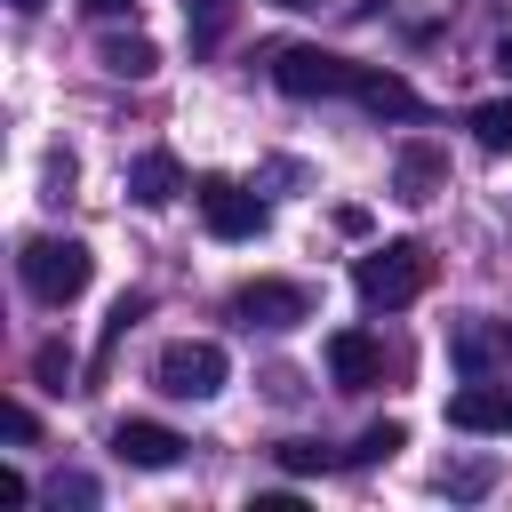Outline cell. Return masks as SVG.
I'll use <instances>...</instances> for the list:
<instances>
[{
  "label": "cell",
  "mask_w": 512,
  "mask_h": 512,
  "mask_svg": "<svg viewBox=\"0 0 512 512\" xmlns=\"http://www.w3.org/2000/svg\"><path fill=\"white\" fill-rule=\"evenodd\" d=\"M264 64H272V80L288 96H352V104H368L384 120H424V96L384 64H352V56H328V48H272Z\"/></svg>",
  "instance_id": "obj_1"
},
{
  "label": "cell",
  "mask_w": 512,
  "mask_h": 512,
  "mask_svg": "<svg viewBox=\"0 0 512 512\" xmlns=\"http://www.w3.org/2000/svg\"><path fill=\"white\" fill-rule=\"evenodd\" d=\"M352 288H360L368 312H400V304H416L432 288V248L424 240H384V248H368L352 264Z\"/></svg>",
  "instance_id": "obj_2"
},
{
  "label": "cell",
  "mask_w": 512,
  "mask_h": 512,
  "mask_svg": "<svg viewBox=\"0 0 512 512\" xmlns=\"http://www.w3.org/2000/svg\"><path fill=\"white\" fill-rule=\"evenodd\" d=\"M16 272H24V288H32L40 304H72V296H88L96 256H88V240H72V232H32V240L16 248Z\"/></svg>",
  "instance_id": "obj_3"
},
{
  "label": "cell",
  "mask_w": 512,
  "mask_h": 512,
  "mask_svg": "<svg viewBox=\"0 0 512 512\" xmlns=\"http://www.w3.org/2000/svg\"><path fill=\"white\" fill-rule=\"evenodd\" d=\"M224 376H232V360H224V344H208V336H176V344H160V360H152V384H160L168 400H216Z\"/></svg>",
  "instance_id": "obj_4"
},
{
  "label": "cell",
  "mask_w": 512,
  "mask_h": 512,
  "mask_svg": "<svg viewBox=\"0 0 512 512\" xmlns=\"http://www.w3.org/2000/svg\"><path fill=\"white\" fill-rule=\"evenodd\" d=\"M192 200H200V224H208L216 240H256V232H264V200H256L248 184H232V176H200Z\"/></svg>",
  "instance_id": "obj_5"
},
{
  "label": "cell",
  "mask_w": 512,
  "mask_h": 512,
  "mask_svg": "<svg viewBox=\"0 0 512 512\" xmlns=\"http://www.w3.org/2000/svg\"><path fill=\"white\" fill-rule=\"evenodd\" d=\"M232 320H248V328H296V320H312V288L304 280H240L232 288Z\"/></svg>",
  "instance_id": "obj_6"
},
{
  "label": "cell",
  "mask_w": 512,
  "mask_h": 512,
  "mask_svg": "<svg viewBox=\"0 0 512 512\" xmlns=\"http://www.w3.org/2000/svg\"><path fill=\"white\" fill-rule=\"evenodd\" d=\"M448 424L456 432H512V384L496 376H464V392H448Z\"/></svg>",
  "instance_id": "obj_7"
},
{
  "label": "cell",
  "mask_w": 512,
  "mask_h": 512,
  "mask_svg": "<svg viewBox=\"0 0 512 512\" xmlns=\"http://www.w3.org/2000/svg\"><path fill=\"white\" fill-rule=\"evenodd\" d=\"M448 360L464 368V376H496V368H512V320H456V336H448Z\"/></svg>",
  "instance_id": "obj_8"
},
{
  "label": "cell",
  "mask_w": 512,
  "mask_h": 512,
  "mask_svg": "<svg viewBox=\"0 0 512 512\" xmlns=\"http://www.w3.org/2000/svg\"><path fill=\"white\" fill-rule=\"evenodd\" d=\"M328 376H336L344 392L384 384V344H376L368 328H336V336H328Z\"/></svg>",
  "instance_id": "obj_9"
},
{
  "label": "cell",
  "mask_w": 512,
  "mask_h": 512,
  "mask_svg": "<svg viewBox=\"0 0 512 512\" xmlns=\"http://www.w3.org/2000/svg\"><path fill=\"white\" fill-rule=\"evenodd\" d=\"M112 456L136 464V472H168V464L184 456V440H176L168 424H152V416H128V424H112Z\"/></svg>",
  "instance_id": "obj_10"
},
{
  "label": "cell",
  "mask_w": 512,
  "mask_h": 512,
  "mask_svg": "<svg viewBox=\"0 0 512 512\" xmlns=\"http://www.w3.org/2000/svg\"><path fill=\"white\" fill-rule=\"evenodd\" d=\"M176 192H184L176 152H136V168H128V200H136V208H168Z\"/></svg>",
  "instance_id": "obj_11"
},
{
  "label": "cell",
  "mask_w": 512,
  "mask_h": 512,
  "mask_svg": "<svg viewBox=\"0 0 512 512\" xmlns=\"http://www.w3.org/2000/svg\"><path fill=\"white\" fill-rule=\"evenodd\" d=\"M96 56H104V72H112V80H152V72H160V48H152L144 32H112Z\"/></svg>",
  "instance_id": "obj_12"
},
{
  "label": "cell",
  "mask_w": 512,
  "mask_h": 512,
  "mask_svg": "<svg viewBox=\"0 0 512 512\" xmlns=\"http://www.w3.org/2000/svg\"><path fill=\"white\" fill-rule=\"evenodd\" d=\"M392 184H400V200H432V192H440V152H432V144H408Z\"/></svg>",
  "instance_id": "obj_13"
},
{
  "label": "cell",
  "mask_w": 512,
  "mask_h": 512,
  "mask_svg": "<svg viewBox=\"0 0 512 512\" xmlns=\"http://www.w3.org/2000/svg\"><path fill=\"white\" fill-rule=\"evenodd\" d=\"M472 144L480 152H512V96H496V104H472Z\"/></svg>",
  "instance_id": "obj_14"
},
{
  "label": "cell",
  "mask_w": 512,
  "mask_h": 512,
  "mask_svg": "<svg viewBox=\"0 0 512 512\" xmlns=\"http://www.w3.org/2000/svg\"><path fill=\"white\" fill-rule=\"evenodd\" d=\"M400 448H408V424H392V416H384V424H368V432L344 448V464H384V456H400Z\"/></svg>",
  "instance_id": "obj_15"
},
{
  "label": "cell",
  "mask_w": 512,
  "mask_h": 512,
  "mask_svg": "<svg viewBox=\"0 0 512 512\" xmlns=\"http://www.w3.org/2000/svg\"><path fill=\"white\" fill-rule=\"evenodd\" d=\"M32 376H40V392H64V376H72V352H64V344L48 336V344L32 352Z\"/></svg>",
  "instance_id": "obj_16"
},
{
  "label": "cell",
  "mask_w": 512,
  "mask_h": 512,
  "mask_svg": "<svg viewBox=\"0 0 512 512\" xmlns=\"http://www.w3.org/2000/svg\"><path fill=\"white\" fill-rule=\"evenodd\" d=\"M328 464H344V456H328L320 440H288V448H280V472H296V480H304V472H328Z\"/></svg>",
  "instance_id": "obj_17"
},
{
  "label": "cell",
  "mask_w": 512,
  "mask_h": 512,
  "mask_svg": "<svg viewBox=\"0 0 512 512\" xmlns=\"http://www.w3.org/2000/svg\"><path fill=\"white\" fill-rule=\"evenodd\" d=\"M440 488L448 496H480L488 488V464H456V472H440Z\"/></svg>",
  "instance_id": "obj_18"
},
{
  "label": "cell",
  "mask_w": 512,
  "mask_h": 512,
  "mask_svg": "<svg viewBox=\"0 0 512 512\" xmlns=\"http://www.w3.org/2000/svg\"><path fill=\"white\" fill-rule=\"evenodd\" d=\"M8 440H16V448H32V440H40V416H32L24 400H8Z\"/></svg>",
  "instance_id": "obj_19"
},
{
  "label": "cell",
  "mask_w": 512,
  "mask_h": 512,
  "mask_svg": "<svg viewBox=\"0 0 512 512\" xmlns=\"http://www.w3.org/2000/svg\"><path fill=\"white\" fill-rule=\"evenodd\" d=\"M0 504H32V480H24V472H16V464H8V472H0Z\"/></svg>",
  "instance_id": "obj_20"
},
{
  "label": "cell",
  "mask_w": 512,
  "mask_h": 512,
  "mask_svg": "<svg viewBox=\"0 0 512 512\" xmlns=\"http://www.w3.org/2000/svg\"><path fill=\"white\" fill-rule=\"evenodd\" d=\"M48 496H56V504H64V496H72V504H96V480H80V472H72V480H56Z\"/></svg>",
  "instance_id": "obj_21"
},
{
  "label": "cell",
  "mask_w": 512,
  "mask_h": 512,
  "mask_svg": "<svg viewBox=\"0 0 512 512\" xmlns=\"http://www.w3.org/2000/svg\"><path fill=\"white\" fill-rule=\"evenodd\" d=\"M80 8H88V16H128L136 0H80Z\"/></svg>",
  "instance_id": "obj_22"
},
{
  "label": "cell",
  "mask_w": 512,
  "mask_h": 512,
  "mask_svg": "<svg viewBox=\"0 0 512 512\" xmlns=\"http://www.w3.org/2000/svg\"><path fill=\"white\" fill-rule=\"evenodd\" d=\"M496 72H504V80H512V32H504V40H496Z\"/></svg>",
  "instance_id": "obj_23"
},
{
  "label": "cell",
  "mask_w": 512,
  "mask_h": 512,
  "mask_svg": "<svg viewBox=\"0 0 512 512\" xmlns=\"http://www.w3.org/2000/svg\"><path fill=\"white\" fill-rule=\"evenodd\" d=\"M8 8H16V16H32V8H40V0H8Z\"/></svg>",
  "instance_id": "obj_24"
},
{
  "label": "cell",
  "mask_w": 512,
  "mask_h": 512,
  "mask_svg": "<svg viewBox=\"0 0 512 512\" xmlns=\"http://www.w3.org/2000/svg\"><path fill=\"white\" fill-rule=\"evenodd\" d=\"M272 8H312V0H272Z\"/></svg>",
  "instance_id": "obj_25"
}]
</instances>
